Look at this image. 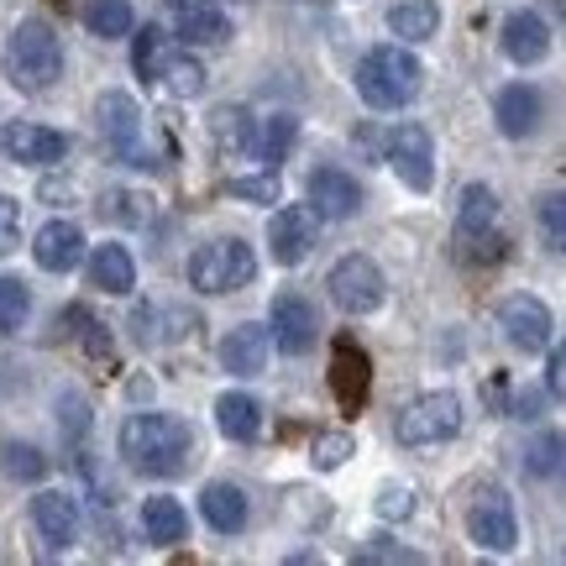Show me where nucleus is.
<instances>
[{
	"label": "nucleus",
	"mask_w": 566,
	"mask_h": 566,
	"mask_svg": "<svg viewBox=\"0 0 566 566\" xmlns=\"http://www.w3.org/2000/svg\"><path fill=\"white\" fill-rule=\"evenodd\" d=\"M195 451V430L179 415H126L122 420V457L132 472L147 478H179Z\"/></svg>",
	"instance_id": "nucleus-1"
},
{
	"label": "nucleus",
	"mask_w": 566,
	"mask_h": 566,
	"mask_svg": "<svg viewBox=\"0 0 566 566\" xmlns=\"http://www.w3.org/2000/svg\"><path fill=\"white\" fill-rule=\"evenodd\" d=\"M6 80L27 90V95H42L63 80V42L48 21L27 17L6 42Z\"/></svg>",
	"instance_id": "nucleus-2"
},
{
	"label": "nucleus",
	"mask_w": 566,
	"mask_h": 566,
	"mask_svg": "<svg viewBox=\"0 0 566 566\" xmlns=\"http://www.w3.org/2000/svg\"><path fill=\"white\" fill-rule=\"evenodd\" d=\"M424 69L409 48H367V59L357 63V95H363L373 111H399L420 95Z\"/></svg>",
	"instance_id": "nucleus-3"
},
{
	"label": "nucleus",
	"mask_w": 566,
	"mask_h": 566,
	"mask_svg": "<svg viewBox=\"0 0 566 566\" xmlns=\"http://www.w3.org/2000/svg\"><path fill=\"white\" fill-rule=\"evenodd\" d=\"M258 279V258L252 247L237 242V237H221V242H205L195 258H189V283L200 294H237L242 283Z\"/></svg>",
	"instance_id": "nucleus-4"
},
{
	"label": "nucleus",
	"mask_w": 566,
	"mask_h": 566,
	"mask_svg": "<svg viewBox=\"0 0 566 566\" xmlns=\"http://www.w3.org/2000/svg\"><path fill=\"white\" fill-rule=\"evenodd\" d=\"M499 195L488 189V184H467L462 189V205H457V247H462V258L472 263H493L499 258Z\"/></svg>",
	"instance_id": "nucleus-5"
},
{
	"label": "nucleus",
	"mask_w": 566,
	"mask_h": 566,
	"mask_svg": "<svg viewBox=\"0 0 566 566\" xmlns=\"http://www.w3.org/2000/svg\"><path fill=\"white\" fill-rule=\"evenodd\" d=\"M399 441L405 446H441L462 430V399L457 394H420L399 409Z\"/></svg>",
	"instance_id": "nucleus-6"
},
{
	"label": "nucleus",
	"mask_w": 566,
	"mask_h": 566,
	"mask_svg": "<svg viewBox=\"0 0 566 566\" xmlns=\"http://www.w3.org/2000/svg\"><path fill=\"white\" fill-rule=\"evenodd\" d=\"M95 126H101L105 147H116L126 163H137V168H158V158L142 147V111H137V101H132L126 90H105L101 101H95Z\"/></svg>",
	"instance_id": "nucleus-7"
},
{
	"label": "nucleus",
	"mask_w": 566,
	"mask_h": 566,
	"mask_svg": "<svg viewBox=\"0 0 566 566\" xmlns=\"http://www.w3.org/2000/svg\"><path fill=\"white\" fill-rule=\"evenodd\" d=\"M325 289H331L336 310H346V315H373V310L384 304V294H388V279H384V268L373 263V258L352 252V258H342V263L331 268Z\"/></svg>",
	"instance_id": "nucleus-8"
},
{
	"label": "nucleus",
	"mask_w": 566,
	"mask_h": 566,
	"mask_svg": "<svg viewBox=\"0 0 566 566\" xmlns=\"http://www.w3.org/2000/svg\"><path fill=\"white\" fill-rule=\"evenodd\" d=\"M467 535L483 551L520 546V520H514V504H509L504 488H478V493L467 499Z\"/></svg>",
	"instance_id": "nucleus-9"
},
{
	"label": "nucleus",
	"mask_w": 566,
	"mask_h": 566,
	"mask_svg": "<svg viewBox=\"0 0 566 566\" xmlns=\"http://www.w3.org/2000/svg\"><path fill=\"white\" fill-rule=\"evenodd\" d=\"M321 242V210L315 205H283L268 221V247H273V263L279 268H300Z\"/></svg>",
	"instance_id": "nucleus-10"
},
{
	"label": "nucleus",
	"mask_w": 566,
	"mask_h": 566,
	"mask_svg": "<svg viewBox=\"0 0 566 566\" xmlns=\"http://www.w3.org/2000/svg\"><path fill=\"white\" fill-rule=\"evenodd\" d=\"M384 158L394 163L399 184L415 189V195H424V189L436 184V147H430V132H424V126H415V122L394 126L384 137Z\"/></svg>",
	"instance_id": "nucleus-11"
},
{
	"label": "nucleus",
	"mask_w": 566,
	"mask_h": 566,
	"mask_svg": "<svg viewBox=\"0 0 566 566\" xmlns=\"http://www.w3.org/2000/svg\"><path fill=\"white\" fill-rule=\"evenodd\" d=\"M499 325H504V336L514 352H530V357H541V352H551V342H556V321H551V310L535 294H509L504 304H499Z\"/></svg>",
	"instance_id": "nucleus-12"
},
{
	"label": "nucleus",
	"mask_w": 566,
	"mask_h": 566,
	"mask_svg": "<svg viewBox=\"0 0 566 566\" xmlns=\"http://www.w3.org/2000/svg\"><path fill=\"white\" fill-rule=\"evenodd\" d=\"M0 158L48 168V163L69 158V137H63V132H53V126H38V122H6V126H0Z\"/></svg>",
	"instance_id": "nucleus-13"
},
{
	"label": "nucleus",
	"mask_w": 566,
	"mask_h": 566,
	"mask_svg": "<svg viewBox=\"0 0 566 566\" xmlns=\"http://www.w3.org/2000/svg\"><path fill=\"white\" fill-rule=\"evenodd\" d=\"M268 331H273L279 352L304 357L310 346L321 342V315H315V304L300 300V294H279V300H273V321H268Z\"/></svg>",
	"instance_id": "nucleus-14"
},
{
	"label": "nucleus",
	"mask_w": 566,
	"mask_h": 566,
	"mask_svg": "<svg viewBox=\"0 0 566 566\" xmlns=\"http://www.w3.org/2000/svg\"><path fill=\"white\" fill-rule=\"evenodd\" d=\"M367 384H373L367 352L357 342H336V352H331V394H336V405L346 415H357L367 405Z\"/></svg>",
	"instance_id": "nucleus-15"
},
{
	"label": "nucleus",
	"mask_w": 566,
	"mask_h": 566,
	"mask_svg": "<svg viewBox=\"0 0 566 566\" xmlns=\"http://www.w3.org/2000/svg\"><path fill=\"white\" fill-rule=\"evenodd\" d=\"M304 189H310V205L321 210L325 221H352L363 210V184L352 179L346 168H315Z\"/></svg>",
	"instance_id": "nucleus-16"
},
{
	"label": "nucleus",
	"mask_w": 566,
	"mask_h": 566,
	"mask_svg": "<svg viewBox=\"0 0 566 566\" xmlns=\"http://www.w3.org/2000/svg\"><path fill=\"white\" fill-rule=\"evenodd\" d=\"M32 525H38L48 551H69L80 541V499L74 493H38L32 499Z\"/></svg>",
	"instance_id": "nucleus-17"
},
{
	"label": "nucleus",
	"mask_w": 566,
	"mask_h": 566,
	"mask_svg": "<svg viewBox=\"0 0 566 566\" xmlns=\"http://www.w3.org/2000/svg\"><path fill=\"white\" fill-rule=\"evenodd\" d=\"M268 346H273V331H268V325H258V321L231 325L221 342V367L237 373V378H258L268 367Z\"/></svg>",
	"instance_id": "nucleus-18"
},
{
	"label": "nucleus",
	"mask_w": 566,
	"mask_h": 566,
	"mask_svg": "<svg viewBox=\"0 0 566 566\" xmlns=\"http://www.w3.org/2000/svg\"><path fill=\"white\" fill-rule=\"evenodd\" d=\"M32 258L42 273H74L84 258V231L74 221H48L32 237Z\"/></svg>",
	"instance_id": "nucleus-19"
},
{
	"label": "nucleus",
	"mask_w": 566,
	"mask_h": 566,
	"mask_svg": "<svg viewBox=\"0 0 566 566\" xmlns=\"http://www.w3.org/2000/svg\"><path fill=\"white\" fill-rule=\"evenodd\" d=\"M132 331H137L142 346H168V342H184L189 331H200V321L189 310H174V304H142L132 315Z\"/></svg>",
	"instance_id": "nucleus-20"
},
{
	"label": "nucleus",
	"mask_w": 566,
	"mask_h": 566,
	"mask_svg": "<svg viewBox=\"0 0 566 566\" xmlns=\"http://www.w3.org/2000/svg\"><path fill=\"white\" fill-rule=\"evenodd\" d=\"M174 32L195 48H226L231 42V17L216 11V6H200V0H184L174 11Z\"/></svg>",
	"instance_id": "nucleus-21"
},
{
	"label": "nucleus",
	"mask_w": 566,
	"mask_h": 566,
	"mask_svg": "<svg viewBox=\"0 0 566 566\" xmlns=\"http://www.w3.org/2000/svg\"><path fill=\"white\" fill-rule=\"evenodd\" d=\"M493 122H499V132L504 137H530L535 126H541V95L530 90V84H509V90H499V101H493Z\"/></svg>",
	"instance_id": "nucleus-22"
},
{
	"label": "nucleus",
	"mask_w": 566,
	"mask_h": 566,
	"mask_svg": "<svg viewBox=\"0 0 566 566\" xmlns=\"http://www.w3.org/2000/svg\"><path fill=\"white\" fill-rule=\"evenodd\" d=\"M504 53L509 63H541L551 53V32H546V21L535 17V11H514V17L504 21Z\"/></svg>",
	"instance_id": "nucleus-23"
},
{
	"label": "nucleus",
	"mask_w": 566,
	"mask_h": 566,
	"mask_svg": "<svg viewBox=\"0 0 566 566\" xmlns=\"http://www.w3.org/2000/svg\"><path fill=\"white\" fill-rule=\"evenodd\" d=\"M216 424H221L226 441H258L263 436V405L242 388H231V394L216 399Z\"/></svg>",
	"instance_id": "nucleus-24"
},
{
	"label": "nucleus",
	"mask_w": 566,
	"mask_h": 566,
	"mask_svg": "<svg viewBox=\"0 0 566 566\" xmlns=\"http://www.w3.org/2000/svg\"><path fill=\"white\" fill-rule=\"evenodd\" d=\"M90 283L105 289V294H132L137 289V263L122 242H105L90 252Z\"/></svg>",
	"instance_id": "nucleus-25"
},
{
	"label": "nucleus",
	"mask_w": 566,
	"mask_h": 566,
	"mask_svg": "<svg viewBox=\"0 0 566 566\" xmlns=\"http://www.w3.org/2000/svg\"><path fill=\"white\" fill-rule=\"evenodd\" d=\"M200 514L210 530H221V535H237L247 525V493L237 483H210L200 493Z\"/></svg>",
	"instance_id": "nucleus-26"
},
{
	"label": "nucleus",
	"mask_w": 566,
	"mask_h": 566,
	"mask_svg": "<svg viewBox=\"0 0 566 566\" xmlns=\"http://www.w3.org/2000/svg\"><path fill=\"white\" fill-rule=\"evenodd\" d=\"M142 530H147V541H153V546H179L184 535H189V514L179 509V499L158 493V499H147V504H142Z\"/></svg>",
	"instance_id": "nucleus-27"
},
{
	"label": "nucleus",
	"mask_w": 566,
	"mask_h": 566,
	"mask_svg": "<svg viewBox=\"0 0 566 566\" xmlns=\"http://www.w3.org/2000/svg\"><path fill=\"white\" fill-rule=\"evenodd\" d=\"M210 137L221 153H258V122L247 116L242 105H221L210 116Z\"/></svg>",
	"instance_id": "nucleus-28"
},
{
	"label": "nucleus",
	"mask_w": 566,
	"mask_h": 566,
	"mask_svg": "<svg viewBox=\"0 0 566 566\" xmlns=\"http://www.w3.org/2000/svg\"><path fill=\"white\" fill-rule=\"evenodd\" d=\"M436 27H441V6H436V0H399V6L388 11V32L405 42L436 38Z\"/></svg>",
	"instance_id": "nucleus-29"
},
{
	"label": "nucleus",
	"mask_w": 566,
	"mask_h": 566,
	"mask_svg": "<svg viewBox=\"0 0 566 566\" xmlns=\"http://www.w3.org/2000/svg\"><path fill=\"white\" fill-rule=\"evenodd\" d=\"M63 321L80 325V331H74V342H80V352L90 357V363L105 367V373L116 367V342H111V331H105V325L95 321L90 310H80V304H74V310H63Z\"/></svg>",
	"instance_id": "nucleus-30"
},
{
	"label": "nucleus",
	"mask_w": 566,
	"mask_h": 566,
	"mask_svg": "<svg viewBox=\"0 0 566 566\" xmlns=\"http://www.w3.org/2000/svg\"><path fill=\"white\" fill-rule=\"evenodd\" d=\"M525 472L530 478H562L566 472V436L562 430H541L525 451Z\"/></svg>",
	"instance_id": "nucleus-31"
},
{
	"label": "nucleus",
	"mask_w": 566,
	"mask_h": 566,
	"mask_svg": "<svg viewBox=\"0 0 566 566\" xmlns=\"http://www.w3.org/2000/svg\"><path fill=\"white\" fill-rule=\"evenodd\" d=\"M205 63H195V59H158V84L168 90V95H179V101H195L205 90Z\"/></svg>",
	"instance_id": "nucleus-32"
},
{
	"label": "nucleus",
	"mask_w": 566,
	"mask_h": 566,
	"mask_svg": "<svg viewBox=\"0 0 566 566\" xmlns=\"http://www.w3.org/2000/svg\"><path fill=\"white\" fill-rule=\"evenodd\" d=\"M84 27L95 38H126L132 32V0H90L84 6Z\"/></svg>",
	"instance_id": "nucleus-33"
},
{
	"label": "nucleus",
	"mask_w": 566,
	"mask_h": 566,
	"mask_svg": "<svg viewBox=\"0 0 566 566\" xmlns=\"http://www.w3.org/2000/svg\"><path fill=\"white\" fill-rule=\"evenodd\" d=\"M294 137H300V122L294 116H268L263 122V137H258V158L273 168V163L289 158V147H294Z\"/></svg>",
	"instance_id": "nucleus-34"
},
{
	"label": "nucleus",
	"mask_w": 566,
	"mask_h": 566,
	"mask_svg": "<svg viewBox=\"0 0 566 566\" xmlns=\"http://www.w3.org/2000/svg\"><path fill=\"white\" fill-rule=\"evenodd\" d=\"M27 315H32V289L21 279H0V331H6V336L21 331Z\"/></svg>",
	"instance_id": "nucleus-35"
},
{
	"label": "nucleus",
	"mask_w": 566,
	"mask_h": 566,
	"mask_svg": "<svg viewBox=\"0 0 566 566\" xmlns=\"http://www.w3.org/2000/svg\"><path fill=\"white\" fill-rule=\"evenodd\" d=\"M0 457H6V472H11V478H21V483H38L42 472H48V457H42L38 446L6 441V446H0Z\"/></svg>",
	"instance_id": "nucleus-36"
},
{
	"label": "nucleus",
	"mask_w": 566,
	"mask_h": 566,
	"mask_svg": "<svg viewBox=\"0 0 566 566\" xmlns=\"http://www.w3.org/2000/svg\"><path fill=\"white\" fill-rule=\"evenodd\" d=\"M541 237H546L551 252H566V189L541 200Z\"/></svg>",
	"instance_id": "nucleus-37"
},
{
	"label": "nucleus",
	"mask_w": 566,
	"mask_h": 566,
	"mask_svg": "<svg viewBox=\"0 0 566 566\" xmlns=\"http://www.w3.org/2000/svg\"><path fill=\"white\" fill-rule=\"evenodd\" d=\"M158 59H163V27L153 21V27L137 32V53H132V63H137V74L147 84H158Z\"/></svg>",
	"instance_id": "nucleus-38"
},
{
	"label": "nucleus",
	"mask_w": 566,
	"mask_h": 566,
	"mask_svg": "<svg viewBox=\"0 0 566 566\" xmlns=\"http://www.w3.org/2000/svg\"><path fill=\"white\" fill-rule=\"evenodd\" d=\"M352 451H357V441H352L346 430H325L321 441H315V451H310V462L321 467V472H331V467H342Z\"/></svg>",
	"instance_id": "nucleus-39"
},
{
	"label": "nucleus",
	"mask_w": 566,
	"mask_h": 566,
	"mask_svg": "<svg viewBox=\"0 0 566 566\" xmlns=\"http://www.w3.org/2000/svg\"><path fill=\"white\" fill-rule=\"evenodd\" d=\"M231 200H258V205H279V179L273 174H258V179H231L226 184Z\"/></svg>",
	"instance_id": "nucleus-40"
},
{
	"label": "nucleus",
	"mask_w": 566,
	"mask_h": 566,
	"mask_svg": "<svg viewBox=\"0 0 566 566\" xmlns=\"http://www.w3.org/2000/svg\"><path fill=\"white\" fill-rule=\"evenodd\" d=\"M21 247V205L11 195H0V258Z\"/></svg>",
	"instance_id": "nucleus-41"
},
{
	"label": "nucleus",
	"mask_w": 566,
	"mask_h": 566,
	"mask_svg": "<svg viewBox=\"0 0 566 566\" xmlns=\"http://www.w3.org/2000/svg\"><path fill=\"white\" fill-rule=\"evenodd\" d=\"M378 514H384V520H409V514H415V488L388 483L384 493H378Z\"/></svg>",
	"instance_id": "nucleus-42"
},
{
	"label": "nucleus",
	"mask_w": 566,
	"mask_h": 566,
	"mask_svg": "<svg viewBox=\"0 0 566 566\" xmlns=\"http://www.w3.org/2000/svg\"><path fill=\"white\" fill-rule=\"evenodd\" d=\"M59 415H63V436H69V441L90 430V405H84V399H74V394H63V399H59Z\"/></svg>",
	"instance_id": "nucleus-43"
},
{
	"label": "nucleus",
	"mask_w": 566,
	"mask_h": 566,
	"mask_svg": "<svg viewBox=\"0 0 566 566\" xmlns=\"http://www.w3.org/2000/svg\"><path fill=\"white\" fill-rule=\"evenodd\" d=\"M101 216H105V221H142V200H137V195H126V189H122V195H105Z\"/></svg>",
	"instance_id": "nucleus-44"
},
{
	"label": "nucleus",
	"mask_w": 566,
	"mask_h": 566,
	"mask_svg": "<svg viewBox=\"0 0 566 566\" xmlns=\"http://www.w3.org/2000/svg\"><path fill=\"white\" fill-rule=\"evenodd\" d=\"M357 562H420V551L409 546H394V541H378V546H363Z\"/></svg>",
	"instance_id": "nucleus-45"
},
{
	"label": "nucleus",
	"mask_w": 566,
	"mask_h": 566,
	"mask_svg": "<svg viewBox=\"0 0 566 566\" xmlns=\"http://www.w3.org/2000/svg\"><path fill=\"white\" fill-rule=\"evenodd\" d=\"M546 394L551 399H566V342L551 352V378H546Z\"/></svg>",
	"instance_id": "nucleus-46"
},
{
	"label": "nucleus",
	"mask_w": 566,
	"mask_h": 566,
	"mask_svg": "<svg viewBox=\"0 0 566 566\" xmlns=\"http://www.w3.org/2000/svg\"><path fill=\"white\" fill-rule=\"evenodd\" d=\"M53 6H74V0H53Z\"/></svg>",
	"instance_id": "nucleus-47"
},
{
	"label": "nucleus",
	"mask_w": 566,
	"mask_h": 566,
	"mask_svg": "<svg viewBox=\"0 0 566 566\" xmlns=\"http://www.w3.org/2000/svg\"><path fill=\"white\" fill-rule=\"evenodd\" d=\"M174 6H184V0H174Z\"/></svg>",
	"instance_id": "nucleus-48"
}]
</instances>
